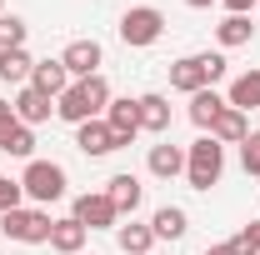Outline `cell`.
Masks as SVG:
<instances>
[{
	"label": "cell",
	"mask_w": 260,
	"mask_h": 255,
	"mask_svg": "<svg viewBox=\"0 0 260 255\" xmlns=\"http://www.w3.org/2000/svg\"><path fill=\"white\" fill-rule=\"evenodd\" d=\"M110 80L105 75H85V80H70V90L55 100V115L65 125H85V120H100L105 105H110Z\"/></svg>",
	"instance_id": "obj_1"
},
{
	"label": "cell",
	"mask_w": 260,
	"mask_h": 255,
	"mask_svg": "<svg viewBox=\"0 0 260 255\" xmlns=\"http://www.w3.org/2000/svg\"><path fill=\"white\" fill-rule=\"evenodd\" d=\"M220 75H225V55H220V50H195V55L170 60V90L200 95V90H215Z\"/></svg>",
	"instance_id": "obj_2"
},
{
	"label": "cell",
	"mask_w": 260,
	"mask_h": 255,
	"mask_svg": "<svg viewBox=\"0 0 260 255\" xmlns=\"http://www.w3.org/2000/svg\"><path fill=\"white\" fill-rule=\"evenodd\" d=\"M220 175H225V145L210 140V135H200L190 150H185V180H190V190L220 185Z\"/></svg>",
	"instance_id": "obj_3"
},
{
	"label": "cell",
	"mask_w": 260,
	"mask_h": 255,
	"mask_svg": "<svg viewBox=\"0 0 260 255\" xmlns=\"http://www.w3.org/2000/svg\"><path fill=\"white\" fill-rule=\"evenodd\" d=\"M50 210L45 205H20V210H5L0 215V230L20 245H50Z\"/></svg>",
	"instance_id": "obj_4"
},
{
	"label": "cell",
	"mask_w": 260,
	"mask_h": 255,
	"mask_svg": "<svg viewBox=\"0 0 260 255\" xmlns=\"http://www.w3.org/2000/svg\"><path fill=\"white\" fill-rule=\"evenodd\" d=\"M20 190H25V200H35V205L60 200V195H65V165H55V160H25Z\"/></svg>",
	"instance_id": "obj_5"
},
{
	"label": "cell",
	"mask_w": 260,
	"mask_h": 255,
	"mask_svg": "<svg viewBox=\"0 0 260 255\" xmlns=\"http://www.w3.org/2000/svg\"><path fill=\"white\" fill-rule=\"evenodd\" d=\"M160 35H165V15L155 5H130L125 15H120V40H125L130 50H150Z\"/></svg>",
	"instance_id": "obj_6"
},
{
	"label": "cell",
	"mask_w": 260,
	"mask_h": 255,
	"mask_svg": "<svg viewBox=\"0 0 260 255\" xmlns=\"http://www.w3.org/2000/svg\"><path fill=\"white\" fill-rule=\"evenodd\" d=\"M105 125H110V135H115V150H125L130 140L140 135V105L130 95H115L110 105H105V115H100Z\"/></svg>",
	"instance_id": "obj_7"
},
{
	"label": "cell",
	"mask_w": 260,
	"mask_h": 255,
	"mask_svg": "<svg viewBox=\"0 0 260 255\" xmlns=\"http://www.w3.org/2000/svg\"><path fill=\"white\" fill-rule=\"evenodd\" d=\"M75 220L85 225V230H115L120 225V210L110 205L105 190H85V195H75Z\"/></svg>",
	"instance_id": "obj_8"
},
{
	"label": "cell",
	"mask_w": 260,
	"mask_h": 255,
	"mask_svg": "<svg viewBox=\"0 0 260 255\" xmlns=\"http://www.w3.org/2000/svg\"><path fill=\"white\" fill-rule=\"evenodd\" d=\"M100 60H105V50H100V40H90V35L70 40V45L60 50V65L70 70V80H85V75H100Z\"/></svg>",
	"instance_id": "obj_9"
},
{
	"label": "cell",
	"mask_w": 260,
	"mask_h": 255,
	"mask_svg": "<svg viewBox=\"0 0 260 255\" xmlns=\"http://www.w3.org/2000/svg\"><path fill=\"white\" fill-rule=\"evenodd\" d=\"M10 110H15V120H20V125H45V120H50V115H55V100L45 95V90H35V85H20V90H15V100H10Z\"/></svg>",
	"instance_id": "obj_10"
},
{
	"label": "cell",
	"mask_w": 260,
	"mask_h": 255,
	"mask_svg": "<svg viewBox=\"0 0 260 255\" xmlns=\"http://www.w3.org/2000/svg\"><path fill=\"white\" fill-rule=\"evenodd\" d=\"M105 195H110V205H115V210H120V220H125V215H135V210H140V180H135V175H130V170H120V175H110V180H105Z\"/></svg>",
	"instance_id": "obj_11"
},
{
	"label": "cell",
	"mask_w": 260,
	"mask_h": 255,
	"mask_svg": "<svg viewBox=\"0 0 260 255\" xmlns=\"http://www.w3.org/2000/svg\"><path fill=\"white\" fill-rule=\"evenodd\" d=\"M140 105V130H150V135H170V100L160 90H145V95H135Z\"/></svg>",
	"instance_id": "obj_12"
},
{
	"label": "cell",
	"mask_w": 260,
	"mask_h": 255,
	"mask_svg": "<svg viewBox=\"0 0 260 255\" xmlns=\"http://www.w3.org/2000/svg\"><path fill=\"white\" fill-rule=\"evenodd\" d=\"M0 150H5V155H15V160H35V130L20 125L15 115H10V120H0Z\"/></svg>",
	"instance_id": "obj_13"
},
{
	"label": "cell",
	"mask_w": 260,
	"mask_h": 255,
	"mask_svg": "<svg viewBox=\"0 0 260 255\" xmlns=\"http://www.w3.org/2000/svg\"><path fill=\"white\" fill-rule=\"evenodd\" d=\"M30 85H35V90H45L50 100H60L65 90H70V70L60 65V55H55V60H35V70H30Z\"/></svg>",
	"instance_id": "obj_14"
},
{
	"label": "cell",
	"mask_w": 260,
	"mask_h": 255,
	"mask_svg": "<svg viewBox=\"0 0 260 255\" xmlns=\"http://www.w3.org/2000/svg\"><path fill=\"white\" fill-rule=\"evenodd\" d=\"M75 145H80V155L100 160V155H110V150H115V135H110L105 120H85V125H75Z\"/></svg>",
	"instance_id": "obj_15"
},
{
	"label": "cell",
	"mask_w": 260,
	"mask_h": 255,
	"mask_svg": "<svg viewBox=\"0 0 260 255\" xmlns=\"http://www.w3.org/2000/svg\"><path fill=\"white\" fill-rule=\"evenodd\" d=\"M85 240H90V230L75 220V215H65V220L50 225V250H55V255H80Z\"/></svg>",
	"instance_id": "obj_16"
},
{
	"label": "cell",
	"mask_w": 260,
	"mask_h": 255,
	"mask_svg": "<svg viewBox=\"0 0 260 255\" xmlns=\"http://www.w3.org/2000/svg\"><path fill=\"white\" fill-rule=\"evenodd\" d=\"M30 70H35V60L25 45H0V80L5 85H30Z\"/></svg>",
	"instance_id": "obj_17"
},
{
	"label": "cell",
	"mask_w": 260,
	"mask_h": 255,
	"mask_svg": "<svg viewBox=\"0 0 260 255\" xmlns=\"http://www.w3.org/2000/svg\"><path fill=\"white\" fill-rule=\"evenodd\" d=\"M145 170L155 175V180H175V175H185V150L180 145H150V160H145Z\"/></svg>",
	"instance_id": "obj_18"
},
{
	"label": "cell",
	"mask_w": 260,
	"mask_h": 255,
	"mask_svg": "<svg viewBox=\"0 0 260 255\" xmlns=\"http://www.w3.org/2000/svg\"><path fill=\"white\" fill-rule=\"evenodd\" d=\"M210 140H220V145H240L245 135H250V120H245V110H235V105H225L220 115H215V125L205 130Z\"/></svg>",
	"instance_id": "obj_19"
},
{
	"label": "cell",
	"mask_w": 260,
	"mask_h": 255,
	"mask_svg": "<svg viewBox=\"0 0 260 255\" xmlns=\"http://www.w3.org/2000/svg\"><path fill=\"white\" fill-rule=\"evenodd\" d=\"M225 105H235V110H255L260 105V70H245V75H235L230 80V90H225Z\"/></svg>",
	"instance_id": "obj_20"
},
{
	"label": "cell",
	"mask_w": 260,
	"mask_h": 255,
	"mask_svg": "<svg viewBox=\"0 0 260 255\" xmlns=\"http://www.w3.org/2000/svg\"><path fill=\"white\" fill-rule=\"evenodd\" d=\"M150 230H155V240H180V235L190 230V215H185L180 205H160V210L150 215Z\"/></svg>",
	"instance_id": "obj_21"
},
{
	"label": "cell",
	"mask_w": 260,
	"mask_h": 255,
	"mask_svg": "<svg viewBox=\"0 0 260 255\" xmlns=\"http://www.w3.org/2000/svg\"><path fill=\"white\" fill-rule=\"evenodd\" d=\"M115 240H120V250H125V255H150L155 230H150V225H140L135 215H130V225H115Z\"/></svg>",
	"instance_id": "obj_22"
},
{
	"label": "cell",
	"mask_w": 260,
	"mask_h": 255,
	"mask_svg": "<svg viewBox=\"0 0 260 255\" xmlns=\"http://www.w3.org/2000/svg\"><path fill=\"white\" fill-rule=\"evenodd\" d=\"M215 40H220V50L250 45V40H255V25H250V15H225V20L215 25Z\"/></svg>",
	"instance_id": "obj_23"
},
{
	"label": "cell",
	"mask_w": 260,
	"mask_h": 255,
	"mask_svg": "<svg viewBox=\"0 0 260 255\" xmlns=\"http://www.w3.org/2000/svg\"><path fill=\"white\" fill-rule=\"evenodd\" d=\"M220 110H225V95H215V90H200V95H190V125L210 130Z\"/></svg>",
	"instance_id": "obj_24"
},
{
	"label": "cell",
	"mask_w": 260,
	"mask_h": 255,
	"mask_svg": "<svg viewBox=\"0 0 260 255\" xmlns=\"http://www.w3.org/2000/svg\"><path fill=\"white\" fill-rule=\"evenodd\" d=\"M230 250H235V255H260V220L240 225V230L230 235Z\"/></svg>",
	"instance_id": "obj_25"
},
{
	"label": "cell",
	"mask_w": 260,
	"mask_h": 255,
	"mask_svg": "<svg viewBox=\"0 0 260 255\" xmlns=\"http://www.w3.org/2000/svg\"><path fill=\"white\" fill-rule=\"evenodd\" d=\"M240 165H245V175H260V130L240 140Z\"/></svg>",
	"instance_id": "obj_26"
},
{
	"label": "cell",
	"mask_w": 260,
	"mask_h": 255,
	"mask_svg": "<svg viewBox=\"0 0 260 255\" xmlns=\"http://www.w3.org/2000/svg\"><path fill=\"white\" fill-rule=\"evenodd\" d=\"M20 205H25V190H20V180L0 175V215H5V210H20Z\"/></svg>",
	"instance_id": "obj_27"
},
{
	"label": "cell",
	"mask_w": 260,
	"mask_h": 255,
	"mask_svg": "<svg viewBox=\"0 0 260 255\" xmlns=\"http://www.w3.org/2000/svg\"><path fill=\"white\" fill-rule=\"evenodd\" d=\"M0 45H25V20L20 15H0Z\"/></svg>",
	"instance_id": "obj_28"
},
{
	"label": "cell",
	"mask_w": 260,
	"mask_h": 255,
	"mask_svg": "<svg viewBox=\"0 0 260 255\" xmlns=\"http://www.w3.org/2000/svg\"><path fill=\"white\" fill-rule=\"evenodd\" d=\"M220 5H225V15H250L260 0H220Z\"/></svg>",
	"instance_id": "obj_29"
},
{
	"label": "cell",
	"mask_w": 260,
	"mask_h": 255,
	"mask_svg": "<svg viewBox=\"0 0 260 255\" xmlns=\"http://www.w3.org/2000/svg\"><path fill=\"white\" fill-rule=\"evenodd\" d=\"M205 255H235V250H230V240H225V245H205Z\"/></svg>",
	"instance_id": "obj_30"
},
{
	"label": "cell",
	"mask_w": 260,
	"mask_h": 255,
	"mask_svg": "<svg viewBox=\"0 0 260 255\" xmlns=\"http://www.w3.org/2000/svg\"><path fill=\"white\" fill-rule=\"evenodd\" d=\"M190 10H210V5H220V0H185Z\"/></svg>",
	"instance_id": "obj_31"
},
{
	"label": "cell",
	"mask_w": 260,
	"mask_h": 255,
	"mask_svg": "<svg viewBox=\"0 0 260 255\" xmlns=\"http://www.w3.org/2000/svg\"><path fill=\"white\" fill-rule=\"evenodd\" d=\"M0 15H5V0H0Z\"/></svg>",
	"instance_id": "obj_32"
}]
</instances>
